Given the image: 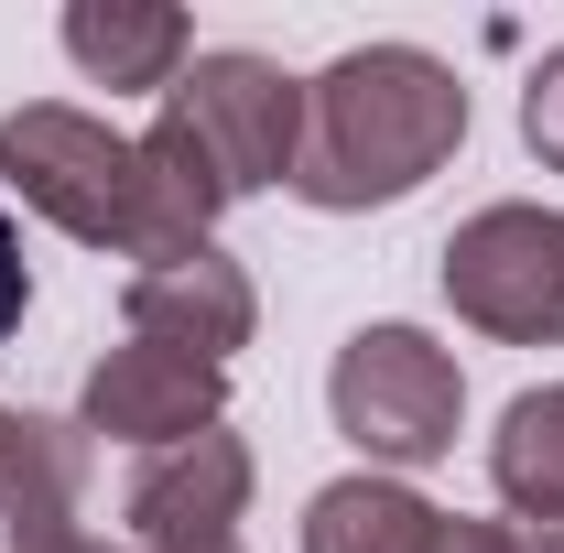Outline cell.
I'll return each mask as SVG.
<instances>
[{"label": "cell", "instance_id": "6da1fadb", "mask_svg": "<svg viewBox=\"0 0 564 553\" xmlns=\"http://www.w3.org/2000/svg\"><path fill=\"white\" fill-rule=\"evenodd\" d=\"M467 141V76L423 44H348L326 76H304V152H293V196L326 217L402 207L434 185Z\"/></svg>", "mask_w": 564, "mask_h": 553}, {"label": "cell", "instance_id": "7a4b0ae2", "mask_svg": "<svg viewBox=\"0 0 564 553\" xmlns=\"http://www.w3.org/2000/svg\"><path fill=\"white\" fill-rule=\"evenodd\" d=\"M293 152H304V76H282L250 44L196 55L163 87L152 131H141V163H152V185H163V207H174L185 239H207L239 196L293 185Z\"/></svg>", "mask_w": 564, "mask_h": 553}, {"label": "cell", "instance_id": "3957f363", "mask_svg": "<svg viewBox=\"0 0 564 553\" xmlns=\"http://www.w3.org/2000/svg\"><path fill=\"white\" fill-rule=\"evenodd\" d=\"M0 174H11V196H22L33 217H55L66 239H87V250H120L131 272L196 250V239L174 228V207H163L141 141L109 131V120H87V109H66V98H33V109L0 120Z\"/></svg>", "mask_w": 564, "mask_h": 553}, {"label": "cell", "instance_id": "277c9868", "mask_svg": "<svg viewBox=\"0 0 564 553\" xmlns=\"http://www.w3.org/2000/svg\"><path fill=\"white\" fill-rule=\"evenodd\" d=\"M326 413H337V434H348L380 478H402V467L456 456L467 369H456V347L423 337V326H358L337 347V369H326Z\"/></svg>", "mask_w": 564, "mask_h": 553}, {"label": "cell", "instance_id": "5b68a950", "mask_svg": "<svg viewBox=\"0 0 564 553\" xmlns=\"http://www.w3.org/2000/svg\"><path fill=\"white\" fill-rule=\"evenodd\" d=\"M445 304L499 347H564V207L499 196L445 250Z\"/></svg>", "mask_w": 564, "mask_h": 553}, {"label": "cell", "instance_id": "8992f818", "mask_svg": "<svg viewBox=\"0 0 564 553\" xmlns=\"http://www.w3.org/2000/svg\"><path fill=\"white\" fill-rule=\"evenodd\" d=\"M250 445L207 423L163 456H141V478L120 488V521H131V553H228L239 521H250Z\"/></svg>", "mask_w": 564, "mask_h": 553}, {"label": "cell", "instance_id": "52a82bcc", "mask_svg": "<svg viewBox=\"0 0 564 553\" xmlns=\"http://www.w3.org/2000/svg\"><path fill=\"white\" fill-rule=\"evenodd\" d=\"M207 423H228V369L185 358V347H152V337H120L87 369V402H76V434H109V445H141V456H163Z\"/></svg>", "mask_w": 564, "mask_h": 553}, {"label": "cell", "instance_id": "ba28073f", "mask_svg": "<svg viewBox=\"0 0 564 553\" xmlns=\"http://www.w3.org/2000/svg\"><path fill=\"white\" fill-rule=\"evenodd\" d=\"M120 315H131V337L185 347V358H207V369H228L239 347L261 337V293H250V272H239L217 239L174 250V261H141L131 293H120Z\"/></svg>", "mask_w": 564, "mask_h": 553}, {"label": "cell", "instance_id": "9c48e42d", "mask_svg": "<svg viewBox=\"0 0 564 553\" xmlns=\"http://www.w3.org/2000/svg\"><path fill=\"white\" fill-rule=\"evenodd\" d=\"M55 33H66L76 66H87V87H152V98L196 55V22L174 0H76Z\"/></svg>", "mask_w": 564, "mask_h": 553}, {"label": "cell", "instance_id": "30bf717a", "mask_svg": "<svg viewBox=\"0 0 564 553\" xmlns=\"http://www.w3.org/2000/svg\"><path fill=\"white\" fill-rule=\"evenodd\" d=\"M76 499H87V434L0 402V521H11V543L76 532Z\"/></svg>", "mask_w": 564, "mask_h": 553}, {"label": "cell", "instance_id": "8fae6325", "mask_svg": "<svg viewBox=\"0 0 564 553\" xmlns=\"http://www.w3.org/2000/svg\"><path fill=\"white\" fill-rule=\"evenodd\" d=\"M434 521H445V510H434L413 478L358 467V478H326L304 499V553H423Z\"/></svg>", "mask_w": 564, "mask_h": 553}, {"label": "cell", "instance_id": "7c38bea8", "mask_svg": "<svg viewBox=\"0 0 564 553\" xmlns=\"http://www.w3.org/2000/svg\"><path fill=\"white\" fill-rule=\"evenodd\" d=\"M489 478L510 499V521H564V380L521 391L489 434Z\"/></svg>", "mask_w": 564, "mask_h": 553}, {"label": "cell", "instance_id": "4fadbf2b", "mask_svg": "<svg viewBox=\"0 0 564 553\" xmlns=\"http://www.w3.org/2000/svg\"><path fill=\"white\" fill-rule=\"evenodd\" d=\"M521 141L543 152V174H564V44L521 76Z\"/></svg>", "mask_w": 564, "mask_h": 553}, {"label": "cell", "instance_id": "5bb4252c", "mask_svg": "<svg viewBox=\"0 0 564 553\" xmlns=\"http://www.w3.org/2000/svg\"><path fill=\"white\" fill-rule=\"evenodd\" d=\"M22 304H33V261H22V228H11V207H0V337L22 326Z\"/></svg>", "mask_w": 564, "mask_h": 553}, {"label": "cell", "instance_id": "9a60e30c", "mask_svg": "<svg viewBox=\"0 0 564 553\" xmlns=\"http://www.w3.org/2000/svg\"><path fill=\"white\" fill-rule=\"evenodd\" d=\"M423 553H510V521H467V510H445Z\"/></svg>", "mask_w": 564, "mask_h": 553}, {"label": "cell", "instance_id": "2e32d148", "mask_svg": "<svg viewBox=\"0 0 564 553\" xmlns=\"http://www.w3.org/2000/svg\"><path fill=\"white\" fill-rule=\"evenodd\" d=\"M510 553H564V521H510Z\"/></svg>", "mask_w": 564, "mask_h": 553}, {"label": "cell", "instance_id": "e0dca14e", "mask_svg": "<svg viewBox=\"0 0 564 553\" xmlns=\"http://www.w3.org/2000/svg\"><path fill=\"white\" fill-rule=\"evenodd\" d=\"M11 553H131V543H87V532H55V543H11Z\"/></svg>", "mask_w": 564, "mask_h": 553}, {"label": "cell", "instance_id": "ac0fdd59", "mask_svg": "<svg viewBox=\"0 0 564 553\" xmlns=\"http://www.w3.org/2000/svg\"><path fill=\"white\" fill-rule=\"evenodd\" d=\"M228 553H239V543H228Z\"/></svg>", "mask_w": 564, "mask_h": 553}]
</instances>
